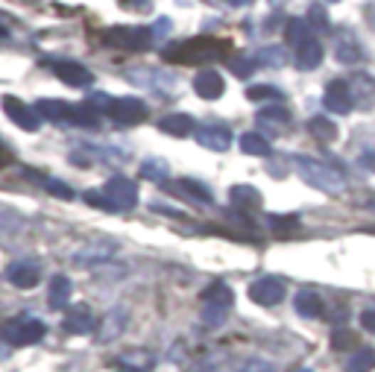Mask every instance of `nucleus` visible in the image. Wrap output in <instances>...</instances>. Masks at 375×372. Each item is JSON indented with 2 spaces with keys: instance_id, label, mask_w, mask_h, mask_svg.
I'll list each match as a JSON object with an SVG mask.
<instances>
[{
  "instance_id": "f257e3e1",
  "label": "nucleus",
  "mask_w": 375,
  "mask_h": 372,
  "mask_svg": "<svg viewBox=\"0 0 375 372\" xmlns=\"http://www.w3.org/2000/svg\"><path fill=\"white\" fill-rule=\"evenodd\" d=\"M229 53H232V41L199 36V38H188V41L167 47L162 56L164 62H176V65H199V62H217Z\"/></svg>"
},
{
  "instance_id": "f03ea898",
  "label": "nucleus",
  "mask_w": 375,
  "mask_h": 372,
  "mask_svg": "<svg viewBox=\"0 0 375 372\" xmlns=\"http://www.w3.org/2000/svg\"><path fill=\"white\" fill-rule=\"evenodd\" d=\"M290 164H293V170H296L299 176H302L311 188H317V191H322V193L337 196V193L346 191L343 173L334 170V167H329V164H322V161H317V159H311V156H293Z\"/></svg>"
},
{
  "instance_id": "7ed1b4c3",
  "label": "nucleus",
  "mask_w": 375,
  "mask_h": 372,
  "mask_svg": "<svg viewBox=\"0 0 375 372\" xmlns=\"http://www.w3.org/2000/svg\"><path fill=\"white\" fill-rule=\"evenodd\" d=\"M36 112L41 120H50V123H77V127H88V129H94L100 123L94 117L97 112H91V106H73L65 100H38Z\"/></svg>"
},
{
  "instance_id": "20e7f679",
  "label": "nucleus",
  "mask_w": 375,
  "mask_h": 372,
  "mask_svg": "<svg viewBox=\"0 0 375 372\" xmlns=\"http://www.w3.org/2000/svg\"><path fill=\"white\" fill-rule=\"evenodd\" d=\"M199 302H203V319H206V326L208 329H217V326H223V319H226V314L232 311L235 296H232V287L229 285L214 282V285H208L203 293H199Z\"/></svg>"
},
{
  "instance_id": "39448f33",
  "label": "nucleus",
  "mask_w": 375,
  "mask_h": 372,
  "mask_svg": "<svg viewBox=\"0 0 375 372\" xmlns=\"http://www.w3.org/2000/svg\"><path fill=\"white\" fill-rule=\"evenodd\" d=\"M103 193H106L112 211H130L138 206V185L127 176H112L103 185Z\"/></svg>"
},
{
  "instance_id": "423d86ee",
  "label": "nucleus",
  "mask_w": 375,
  "mask_h": 372,
  "mask_svg": "<svg viewBox=\"0 0 375 372\" xmlns=\"http://www.w3.org/2000/svg\"><path fill=\"white\" fill-rule=\"evenodd\" d=\"M44 334H47V326H44L41 319H36V317L12 319L9 326H6V331H4L6 343H12V346H33V343H38Z\"/></svg>"
},
{
  "instance_id": "0eeeda50",
  "label": "nucleus",
  "mask_w": 375,
  "mask_h": 372,
  "mask_svg": "<svg viewBox=\"0 0 375 372\" xmlns=\"http://www.w3.org/2000/svg\"><path fill=\"white\" fill-rule=\"evenodd\" d=\"M103 41L109 47H123V51H144L153 41V30L144 27H112L103 33Z\"/></svg>"
},
{
  "instance_id": "6e6552de",
  "label": "nucleus",
  "mask_w": 375,
  "mask_h": 372,
  "mask_svg": "<svg viewBox=\"0 0 375 372\" xmlns=\"http://www.w3.org/2000/svg\"><path fill=\"white\" fill-rule=\"evenodd\" d=\"M106 115L120 123V127H138V123L147 120V106L138 100V97H115L109 103Z\"/></svg>"
},
{
  "instance_id": "1a4fd4ad",
  "label": "nucleus",
  "mask_w": 375,
  "mask_h": 372,
  "mask_svg": "<svg viewBox=\"0 0 375 372\" xmlns=\"http://www.w3.org/2000/svg\"><path fill=\"white\" fill-rule=\"evenodd\" d=\"M285 293H287V287L276 276H264V279H255L253 285H249V299H253L255 305H261V308H273V305L285 302Z\"/></svg>"
},
{
  "instance_id": "9d476101",
  "label": "nucleus",
  "mask_w": 375,
  "mask_h": 372,
  "mask_svg": "<svg viewBox=\"0 0 375 372\" xmlns=\"http://www.w3.org/2000/svg\"><path fill=\"white\" fill-rule=\"evenodd\" d=\"M115 253V243L112 240H94V243H85L80 246L77 253H73V267H83V270H91V267H100L106 264Z\"/></svg>"
},
{
  "instance_id": "9b49d317",
  "label": "nucleus",
  "mask_w": 375,
  "mask_h": 372,
  "mask_svg": "<svg viewBox=\"0 0 375 372\" xmlns=\"http://www.w3.org/2000/svg\"><path fill=\"white\" fill-rule=\"evenodd\" d=\"M4 112H6V117L15 123V127H21L23 132H38L41 129L38 112L30 109L27 103H21L18 97H4Z\"/></svg>"
},
{
  "instance_id": "f8f14e48",
  "label": "nucleus",
  "mask_w": 375,
  "mask_h": 372,
  "mask_svg": "<svg viewBox=\"0 0 375 372\" xmlns=\"http://www.w3.org/2000/svg\"><path fill=\"white\" fill-rule=\"evenodd\" d=\"M322 103H326V109L334 112V115H349L355 106V91L346 80H334V83H329Z\"/></svg>"
},
{
  "instance_id": "ddd939ff",
  "label": "nucleus",
  "mask_w": 375,
  "mask_h": 372,
  "mask_svg": "<svg viewBox=\"0 0 375 372\" xmlns=\"http://www.w3.org/2000/svg\"><path fill=\"white\" fill-rule=\"evenodd\" d=\"M50 70L65 83V85H73V88H83V85H91L94 83V73L80 65V62H70V59H56L50 62Z\"/></svg>"
},
{
  "instance_id": "4468645a",
  "label": "nucleus",
  "mask_w": 375,
  "mask_h": 372,
  "mask_svg": "<svg viewBox=\"0 0 375 372\" xmlns=\"http://www.w3.org/2000/svg\"><path fill=\"white\" fill-rule=\"evenodd\" d=\"M196 144L206 147V150H214V153H226L229 144H232V132L220 123H208V127H196Z\"/></svg>"
},
{
  "instance_id": "2eb2a0df",
  "label": "nucleus",
  "mask_w": 375,
  "mask_h": 372,
  "mask_svg": "<svg viewBox=\"0 0 375 372\" xmlns=\"http://www.w3.org/2000/svg\"><path fill=\"white\" fill-rule=\"evenodd\" d=\"M194 91H196V97H203V100H220L223 91H226V80H223L214 68H206L194 77Z\"/></svg>"
},
{
  "instance_id": "dca6fc26",
  "label": "nucleus",
  "mask_w": 375,
  "mask_h": 372,
  "mask_svg": "<svg viewBox=\"0 0 375 372\" xmlns=\"http://www.w3.org/2000/svg\"><path fill=\"white\" fill-rule=\"evenodd\" d=\"M6 279L21 290H30L41 282V270H38L36 261H15V264L6 267Z\"/></svg>"
},
{
  "instance_id": "f3484780",
  "label": "nucleus",
  "mask_w": 375,
  "mask_h": 372,
  "mask_svg": "<svg viewBox=\"0 0 375 372\" xmlns=\"http://www.w3.org/2000/svg\"><path fill=\"white\" fill-rule=\"evenodd\" d=\"M127 326H130V314H127V308H112L106 317H103V322H100V340L103 343H112V340H117L123 331H127Z\"/></svg>"
},
{
  "instance_id": "a211bd4d",
  "label": "nucleus",
  "mask_w": 375,
  "mask_h": 372,
  "mask_svg": "<svg viewBox=\"0 0 375 372\" xmlns=\"http://www.w3.org/2000/svg\"><path fill=\"white\" fill-rule=\"evenodd\" d=\"M159 129L167 132V135H173V138H188V135L196 132V123H194V117L185 115V112H173V115H164V117L159 120Z\"/></svg>"
},
{
  "instance_id": "6ab92c4d",
  "label": "nucleus",
  "mask_w": 375,
  "mask_h": 372,
  "mask_svg": "<svg viewBox=\"0 0 375 372\" xmlns=\"http://www.w3.org/2000/svg\"><path fill=\"white\" fill-rule=\"evenodd\" d=\"M94 314L88 305H73L68 314H65V329L68 334H91L94 331Z\"/></svg>"
},
{
  "instance_id": "aec40b11",
  "label": "nucleus",
  "mask_w": 375,
  "mask_h": 372,
  "mask_svg": "<svg viewBox=\"0 0 375 372\" xmlns=\"http://www.w3.org/2000/svg\"><path fill=\"white\" fill-rule=\"evenodd\" d=\"M153 363H156V358L147 349H130L120 358H115V369H120V372H149Z\"/></svg>"
},
{
  "instance_id": "412c9836",
  "label": "nucleus",
  "mask_w": 375,
  "mask_h": 372,
  "mask_svg": "<svg viewBox=\"0 0 375 372\" xmlns=\"http://www.w3.org/2000/svg\"><path fill=\"white\" fill-rule=\"evenodd\" d=\"M322 56H326V51H322V44H319L317 38L305 41L302 47H296V53H293V59H296L299 70H314V68H319Z\"/></svg>"
},
{
  "instance_id": "4be33fe9",
  "label": "nucleus",
  "mask_w": 375,
  "mask_h": 372,
  "mask_svg": "<svg viewBox=\"0 0 375 372\" xmlns=\"http://www.w3.org/2000/svg\"><path fill=\"white\" fill-rule=\"evenodd\" d=\"M334 56H337V62H343V65H358V62L364 59V51H361V44L355 41L352 33H340L337 47H334Z\"/></svg>"
},
{
  "instance_id": "5701e85b",
  "label": "nucleus",
  "mask_w": 375,
  "mask_h": 372,
  "mask_svg": "<svg viewBox=\"0 0 375 372\" xmlns=\"http://www.w3.org/2000/svg\"><path fill=\"white\" fill-rule=\"evenodd\" d=\"M293 308H296V314H302V317H308V319H314V317H319L322 314V296L317 293V290H299L296 296H293Z\"/></svg>"
},
{
  "instance_id": "b1692460",
  "label": "nucleus",
  "mask_w": 375,
  "mask_h": 372,
  "mask_svg": "<svg viewBox=\"0 0 375 372\" xmlns=\"http://www.w3.org/2000/svg\"><path fill=\"white\" fill-rule=\"evenodd\" d=\"M70 293H73V285L68 276H53V282H50V293H47V305L59 311V308H68L70 302Z\"/></svg>"
},
{
  "instance_id": "393cba45",
  "label": "nucleus",
  "mask_w": 375,
  "mask_h": 372,
  "mask_svg": "<svg viewBox=\"0 0 375 372\" xmlns=\"http://www.w3.org/2000/svg\"><path fill=\"white\" fill-rule=\"evenodd\" d=\"M314 33H311V23L308 18H290L287 27H285V41L293 44V47H302L305 41H311Z\"/></svg>"
},
{
  "instance_id": "a878e982",
  "label": "nucleus",
  "mask_w": 375,
  "mask_h": 372,
  "mask_svg": "<svg viewBox=\"0 0 375 372\" xmlns=\"http://www.w3.org/2000/svg\"><path fill=\"white\" fill-rule=\"evenodd\" d=\"M176 191H179L182 196H188L191 203H203V206H208V203L214 200V193H211L203 182H196V179H179V182H176Z\"/></svg>"
},
{
  "instance_id": "bb28decb",
  "label": "nucleus",
  "mask_w": 375,
  "mask_h": 372,
  "mask_svg": "<svg viewBox=\"0 0 375 372\" xmlns=\"http://www.w3.org/2000/svg\"><path fill=\"white\" fill-rule=\"evenodd\" d=\"M229 196H232V203L238 206V208H249V211H255V208H261V193L253 188V185H235L232 191H229Z\"/></svg>"
},
{
  "instance_id": "cd10ccee",
  "label": "nucleus",
  "mask_w": 375,
  "mask_h": 372,
  "mask_svg": "<svg viewBox=\"0 0 375 372\" xmlns=\"http://www.w3.org/2000/svg\"><path fill=\"white\" fill-rule=\"evenodd\" d=\"M308 132H311L317 141H322V144H332V141L337 138V123L329 120V117H322V115H317V117L308 120Z\"/></svg>"
},
{
  "instance_id": "c85d7f7f",
  "label": "nucleus",
  "mask_w": 375,
  "mask_h": 372,
  "mask_svg": "<svg viewBox=\"0 0 375 372\" xmlns=\"http://www.w3.org/2000/svg\"><path fill=\"white\" fill-rule=\"evenodd\" d=\"M238 147L246 156H270V141L261 132H243L238 138Z\"/></svg>"
},
{
  "instance_id": "c756f323",
  "label": "nucleus",
  "mask_w": 375,
  "mask_h": 372,
  "mask_svg": "<svg viewBox=\"0 0 375 372\" xmlns=\"http://www.w3.org/2000/svg\"><path fill=\"white\" fill-rule=\"evenodd\" d=\"M372 369H375V349L372 346L355 349V355L346 361V372H372Z\"/></svg>"
},
{
  "instance_id": "7c9ffc66",
  "label": "nucleus",
  "mask_w": 375,
  "mask_h": 372,
  "mask_svg": "<svg viewBox=\"0 0 375 372\" xmlns=\"http://www.w3.org/2000/svg\"><path fill=\"white\" fill-rule=\"evenodd\" d=\"M167 173H170V164L164 159H147L141 164V176L144 179H153V182H164L167 179Z\"/></svg>"
},
{
  "instance_id": "2f4dec72",
  "label": "nucleus",
  "mask_w": 375,
  "mask_h": 372,
  "mask_svg": "<svg viewBox=\"0 0 375 372\" xmlns=\"http://www.w3.org/2000/svg\"><path fill=\"white\" fill-rule=\"evenodd\" d=\"M282 91L276 88V85H253V88H246V100H253V103H276V100H282Z\"/></svg>"
},
{
  "instance_id": "473e14b6",
  "label": "nucleus",
  "mask_w": 375,
  "mask_h": 372,
  "mask_svg": "<svg viewBox=\"0 0 375 372\" xmlns=\"http://www.w3.org/2000/svg\"><path fill=\"white\" fill-rule=\"evenodd\" d=\"M332 349H337V352H346V349H361L358 346V334L355 331H349V329H334L332 331Z\"/></svg>"
},
{
  "instance_id": "72a5a7b5",
  "label": "nucleus",
  "mask_w": 375,
  "mask_h": 372,
  "mask_svg": "<svg viewBox=\"0 0 375 372\" xmlns=\"http://www.w3.org/2000/svg\"><path fill=\"white\" fill-rule=\"evenodd\" d=\"M267 226H270L273 232H279V235H287V232H293V229L299 226V217H296V214H270Z\"/></svg>"
},
{
  "instance_id": "f704fd0d",
  "label": "nucleus",
  "mask_w": 375,
  "mask_h": 372,
  "mask_svg": "<svg viewBox=\"0 0 375 372\" xmlns=\"http://www.w3.org/2000/svg\"><path fill=\"white\" fill-rule=\"evenodd\" d=\"M308 23H311V30H319V33H329L332 30L326 9L317 6V4H311V9H308Z\"/></svg>"
},
{
  "instance_id": "c9c22d12",
  "label": "nucleus",
  "mask_w": 375,
  "mask_h": 372,
  "mask_svg": "<svg viewBox=\"0 0 375 372\" xmlns=\"http://www.w3.org/2000/svg\"><path fill=\"white\" fill-rule=\"evenodd\" d=\"M44 191L47 193H53V196H59V200H73V188L68 185V182H62V179H44Z\"/></svg>"
},
{
  "instance_id": "e433bc0d",
  "label": "nucleus",
  "mask_w": 375,
  "mask_h": 372,
  "mask_svg": "<svg viewBox=\"0 0 375 372\" xmlns=\"http://www.w3.org/2000/svg\"><path fill=\"white\" fill-rule=\"evenodd\" d=\"M255 59H246V56H235L232 59V70H235V77H253V70H255Z\"/></svg>"
},
{
  "instance_id": "4c0bfd02",
  "label": "nucleus",
  "mask_w": 375,
  "mask_h": 372,
  "mask_svg": "<svg viewBox=\"0 0 375 372\" xmlns=\"http://www.w3.org/2000/svg\"><path fill=\"white\" fill-rule=\"evenodd\" d=\"M287 120H290V115H287L285 109H267V112H261V123H276V127H287Z\"/></svg>"
},
{
  "instance_id": "58836bf2",
  "label": "nucleus",
  "mask_w": 375,
  "mask_h": 372,
  "mask_svg": "<svg viewBox=\"0 0 375 372\" xmlns=\"http://www.w3.org/2000/svg\"><path fill=\"white\" fill-rule=\"evenodd\" d=\"M83 200L88 203V206H94V208H100V211H112V206H109V200H106V193L103 191H85L83 193Z\"/></svg>"
},
{
  "instance_id": "ea45409f",
  "label": "nucleus",
  "mask_w": 375,
  "mask_h": 372,
  "mask_svg": "<svg viewBox=\"0 0 375 372\" xmlns=\"http://www.w3.org/2000/svg\"><path fill=\"white\" fill-rule=\"evenodd\" d=\"M255 62H258V65H285V53L273 47V51H261V53L255 56Z\"/></svg>"
},
{
  "instance_id": "a19ab883",
  "label": "nucleus",
  "mask_w": 375,
  "mask_h": 372,
  "mask_svg": "<svg viewBox=\"0 0 375 372\" xmlns=\"http://www.w3.org/2000/svg\"><path fill=\"white\" fill-rule=\"evenodd\" d=\"M241 372H273V363H267V361H243Z\"/></svg>"
},
{
  "instance_id": "79ce46f5",
  "label": "nucleus",
  "mask_w": 375,
  "mask_h": 372,
  "mask_svg": "<svg viewBox=\"0 0 375 372\" xmlns=\"http://www.w3.org/2000/svg\"><path fill=\"white\" fill-rule=\"evenodd\" d=\"M361 326H364V331L375 334V311H364L361 314Z\"/></svg>"
},
{
  "instance_id": "37998d69",
  "label": "nucleus",
  "mask_w": 375,
  "mask_h": 372,
  "mask_svg": "<svg viewBox=\"0 0 375 372\" xmlns=\"http://www.w3.org/2000/svg\"><path fill=\"white\" fill-rule=\"evenodd\" d=\"M361 164H364L366 170H372V173H375V150H366V153L361 156Z\"/></svg>"
},
{
  "instance_id": "c03bdc74",
  "label": "nucleus",
  "mask_w": 375,
  "mask_h": 372,
  "mask_svg": "<svg viewBox=\"0 0 375 372\" xmlns=\"http://www.w3.org/2000/svg\"><path fill=\"white\" fill-rule=\"evenodd\" d=\"M123 6H127V9H147L149 0H123Z\"/></svg>"
},
{
  "instance_id": "a18cd8bd",
  "label": "nucleus",
  "mask_w": 375,
  "mask_h": 372,
  "mask_svg": "<svg viewBox=\"0 0 375 372\" xmlns=\"http://www.w3.org/2000/svg\"><path fill=\"white\" fill-rule=\"evenodd\" d=\"M170 30V21L167 18H159V23H156V30H153V36H164Z\"/></svg>"
},
{
  "instance_id": "49530a36",
  "label": "nucleus",
  "mask_w": 375,
  "mask_h": 372,
  "mask_svg": "<svg viewBox=\"0 0 375 372\" xmlns=\"http://www.w3.org/2000/svg\"><path fill=\"white\" fill-rule=\"evenodd\" d=\"M253 0H229V6H249Z\"/></svg>"
},
{
  "instance_id": "de8ad7c7",
  "label": "nucleus",
  "mask_w": 375,
  "mask_h": 372,
  "mask_svg": "<svg viewBox=\"0 0 375 372\" xmlns=\"http://www.w3.org/2000/svg\"><path fill=\"white\" fill-rule=\"evenodd\" d=\"M0 38H6V27H0Z\"/></svg>"
},
{
  "instance_id": "09e8293b",
  "label": "nucleus",
  "mask_w": 375,
  "mask_h": 372,
  "mask_svg": "<svg viewBox=\"0 0 375 372\" xmlns=\"http://www.w3.org/2000/svg\"><path fill=\"white\" fill-rule=\"evenodd\" d=\"M329 4H340V0H329Z\"/></svg>"
},
{
  "instance_id": "8fccbe9b",
  "label": "nucleus",
  "mask_w": 375,
  "mask_h": 372,
  "mask_svg": "<svg viewBox=\"0 0 375 372\" xmlns=\"http://www.w3.org/2000/svg\"><path fill=\"white\" fill-rule=\"evenodd\" d=\"M299 372H311V369H299Z\"/></svg>"
}]
</instances>
